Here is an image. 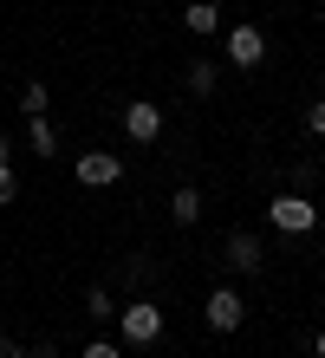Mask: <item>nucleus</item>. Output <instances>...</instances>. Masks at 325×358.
<instances>
[{
	"label": "nucleus",
	"mask_w": 325,
	"mask_h": 358,
	"mask_svg": "<svg viewBox=\"0 0 325 358\" xmlns=\"http://www.w3.org/2000/svg\"><path fill=\"white\" fill-rule=\"evenodd\" d=\"M267 215H273V228H280V235H306V228L319 222V208H312V196L287 189V196H273V202H267Z\"/></svg>",
	"instance_id": "1"
},
{
	"label": "nucleus",
	"mask_w": 325,
	"mask_h": 358,
	"mask_svg": "<svg viewBox=\"0 0 325 358\" xmlns=\"http://www.w3.org/2000/svg\"><path fill=\"white\" fill-rule=\"evenodd\" d=\"M117 326H124L130 345H157V339H163V313L150 306V300H130V306L117 313Z\"/></svg>",
	"instance_id": "2"
},
{
	"label": "nucleus",
	"mask_w": 325,
	"mask_h": 358,
	"mask_svg": "<svg viewBox=\"0 0 325 358\" xmlns=\"http://www.w3.org/2000/svg\"><path fill=\"white\" fill-rule=\"evenodd\" d=\"M124 131H130V143H157L163 137V111H157V104H124Z\"/></svg>",
	"instance_id": "3"
},
{
	"label": "nucleus",
	"mask_w": 325,
	"mask_h": 358,
	"mask_svg": "<svg viewBox=\"0 0 325 358\" xmlns=\"http://www.w3.org/2000/svg\"><path fill=\"white\" fill-rule=\"evenodd\" d=\"M241 320H247L241 293H234V287H215V293H208V326H215V332H234Z\"/></svg>",
	"instance_id": "4"
},
{
	"label": "nucleus",
	"mask_w": 325,
	"mask_h": 358,
	"mask_svg": "<svg viewBox=\"0 0 325 358\" xmlns=\"http://www.w3.org/2000/svg\"><path fill=\"white\" fill-rule=\"evenodd\" d=\"M228 59H234V66H260V59H267L260 27H234V33H228Z\"/></svg>",
	"instance_id": "5"
},
{
	"label": "nucleus",
	"mask_w": 325,
	"mask_h": 358,
	"mask_svg": "<svg viewBox=\"0 0 325 358\" xmlns=\"http://www.w3.org/2000/svg\"><path fill=\"white\" fill-rule=\"evenodd\" d=\"M117 176H124V163H117V157H104V150L78 157V182H85V189H104V182H117Z\"/></svg>",
	"instance_id": "6"
},
{
	"label": "nucleus",
	"mask_w": 325,
	"mask_h": 358,
	"mask_svg": "<svg viewBox=\"0 0 325 358\" xmlns=\"http://www.w3.org/2000/svg\"><path fill=\"white\" fill-rule=\"evenodd\" d=\"M260 261H267V255H260V241L247 235V228H234V235H228V267L234 273H260Z\"/></svg>",
	"instance_id": "7"
},
{
	"label": "nucleus",
	"mask_w": 325,
	"mask_h": 358,
	"mask_svg": "<svg viewBox=\"0 0 325 358\" xmlns=\"http://www.w3.org/2000/svg\"><path fill=\"white\" fill-rule=\"evenodd\" d=\"M182 27L189 33H215V27H222V7H215V0H189V7H182Z\"/></svg>",
	"instance_id": "8"
},
{
	"label": "nucleus",
	"mask_w": 325,
	"mask_h": 358,
	"mask_svg": "<svg viewBox=\"0 0 325 358\" xmlns=\"http://www.w3.org/2000/svg\"><path fill=\"white\" fill-rule=\"evenodd\" d=\"M169 222H182V228H189V222H202V189H189V182H182L176 196H169Z\"/></svg>",
	"instance_id": "9"
},
{
	"label": "nucleus",
	"mask_w": 325,
	"mask_h": 358,
	"mask_svg": "<svg viewBox=\"0 0 325 358\" xmlns=\"http://www.w3.org/2000/svg\"><path fill=\"white\" fill-rule=\"evenodd\" d=\"M33 150H46V157L59 150V131H52V117H46V111L33 117Z\"/></svg>",
	"instance_id": "10"
},
{
	"label": "nucleus",
	"mask_w": 325,
	"mask_h": 358,
	"mask_svg": "<svg viewBox=\"0 0 325 358\" xmlns=\"http://www.w3.org/2000/svg\"><path fill=\"white\" fill-rule=\"evenodd\" d=\"M20 111H27V117H39V111H46V85H39V78H33L27 92H20Z\"/></svg>",
	"instance_id": "11"
},
{
	"label": "nucleus",
	"mask_w": 325,
	"mask_h": 358,
	"mask_svg": "<svg viewBox=\"0 0 325 358\" xmlns=\"http://www.w3.org/2000/svg\"><path fill=\"white\" fill-rule=\"evenodd\" d=\"M189 92H215V66H208V59H195V66H189Z\"/></svg>",
	"instance_id": "12"
},
{
	"label": "nucleus",
	"mask_w": 325,
	"mask_h": 358,
	"mask_svg": "<svg viewBox=\"0 0 325 358\" xmlns=\"http://www.w3.org/2000/svg\"><path fill=\"white\" fill-rule=\"evenodd\" d=\"M85 306H92L98 320H111V293H104V287H92V293H85Z\"/></svg>",
	"instance_id": "13"
},
{
	"label": "nucleus",
	"mask_w": 325,
	"mask_h": 358,
	"mask_svg": "<svg viewBox=\"0 0 325 358\" xmlns=\"http://www.w3.org/2000/svg\"><path fill=\"white\" fill-rule=\"evenodd\" d=\"M306 131H312V137H325V98H319V104H306Z\"/></svg>",
	"instance_id": "14"
},
{
	"label": "nucleus",
	"mask_w": 325,
	"mask_h": 358,
	"mask_svg": "<svg viewBox=\"0 0 325 358\" xmlns=\"http://www.w3.org/2000/svg\"><path fill=\"white\" fill-rule=\"evenodd\" d=\"M13 196H20V182H13V170H7V163H0V208H7Z\"/></svg>",
	"instance_id": "15"
},
{
	"label": "nucleus",
	"mask_w": 325,
	"mask_h": 358,
	"mask_svg": "<svg viewBox=\"0 0 325 358\" xmlns=\"http://www.w3.org/2000/svg\"><path fill=\"white\" fill-rule=\"evenodd\" d=\"M85 358H124V352H117L111 339H92V345H85Z\"/></svg>",
	"instance_id": "16"
},
{
	"label": "nucleus",
	"mask_w": 325,
	"mask_h": 358,
	"mask_svg": "<svg viewBox=\"0 0 325 358\" xmlns=\"http://www.w3.org/2000/svg\"><path fill=\"white\" fill-rule=\"evenodd\" d=\"M0 358H27V345H13V339H0Z\"/></svg>",
	"instance_id": "17"
},
{
	"label": "nucleus",
	"mask_w": 325,
	"mask_h": 358,
	"mask_svg": "<svg viewBox=\"0 0 325 358\" xmlns=\"http://www.w3.org/2000/svg\"><path fill=\"white\" fill-rule=\"evenodd\" d=\"M319 358H325V332H319Z\"/></svg>",
	"instance_id": "18"
}]
</instances>
